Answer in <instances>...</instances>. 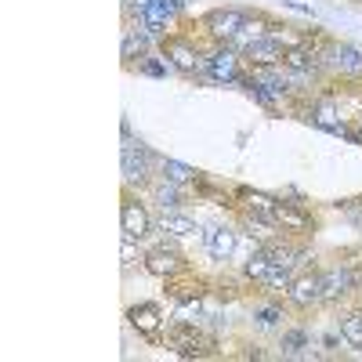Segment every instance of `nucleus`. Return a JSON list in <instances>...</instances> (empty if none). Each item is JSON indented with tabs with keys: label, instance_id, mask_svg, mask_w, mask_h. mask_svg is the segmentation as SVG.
Segmentation results:
<instances>
[{
	"label": "nucleus",
	"instance_id": "1",
	"mask_svg": "<svg viewBox=\"0 0 362 362\" xmlns=\"http://www.w3.org/2000/svg\"><path fill=\"white\" fill-rule=\"evenodd\" d=\"M243 54L232 44H214L206 51V83H243Z\"/></svg>",
	"mask_w": 362,
	"mask_h": 362
},
{
	"label": "nucleus",
	"instance_id": "2",
	"mask_svg": "<svg viewBox=\"0 0 362 362\" xmlns=\"http://www.w3.org/2000/svg\"><path fill=\"white\" fill-rule=\"evenodd\" d=\"M163 54H167V62L174 66V73L206 83V54L203 51H196L185 40H163Z\"/></svg>",
	"mask_w": 362,
	"mask_h": 362
},
{
	"label": "nucleus",
	"instance_id": "3",
	"mask_svg": "<svg viewBox=\"0 0 362 362\" xmlns=\"http://www.w3.org/2000/svg\"><path fill=\"white\" fill-rule=\"evenodd\" d=\"M167 348H170L177 358H203V355H210L214 341H210L199 326H177V322H174Z\"/></svg>",
	"mask_w": 362,
	"mask_h": 362
},
{
	"label": "nucleus",
	"instance_id": "4",
	"mask_svg": "<svg viewBox=\"0 0 362 362\" xmlns=\"http://www.w3.org/2000/svg\"><path fill=\"white\" fill-rule=\"evenodd\" d=\"M247 22H250L247 11H239V8H218V11H210V15L203 18V29H206V33L214 37L218 44H228Z\"/></svg>",
	"mask_w": 362,
	"mask_h": 362
},
{
	"label": "nucleus",
	"instance_id": "5",
	"mask_svg": "<svg viewBox=\"0 0 362 362\" xmlns=\"http://www.w3.org/2000/svg\"><path fill=\"white\" fill-rule=\"evenodd\" d=\"M286 300L293 308H300V312H308L312 305H322V276H319V272H305V276H297L286 286Z\"/></svg>",
	"mask_w": 362,
	"mask_h": 362
},
{
	"label": "nucleus",
	"instance_id": "6",
	"mask_svg": "<svg viewBox=\"0 0 362 362\" xmlns=\"http://www.w3.org/2000/svg\"><path fill=\"white\" fill-rule=\"evenodd\" d=\"M153 153H148L145 145H138V141H124V181L134 189V185H145L148 181V167H153Z\"/></svg>",
	"mask_w": 362,
	"mask_h": 362
},
{
	"label": "nucleus",
	"instance_id": "7",
	"mask_svg": "<svg viewBox=\"0 0 362 362\" xmlns=\"http://www.w3.org/2000/svg\"><path fill=\"white\" fill-rule=\"evenodd\" d=\"M286 47H293V44H286L279 33H272V29H268V37H261L257 44H250V47L243 51V58H247L250 66H279L283 54H286Z\"/></svg>",
	"mask_w": 362,
	"mask_h": 362
},
{
	"label": "nucleus",
	"instance_id": "8",
	"mask_svg": "<svg viewBox=\"0 0 362 362\" xmlns=\"http://www.w3.org/2000/svg\"><path fill=\"white\" fill-rule=\"evenodd\" d=\"M355 286H358V276H355L351 264H337V268L322 272V300H326V305H334V300L348 297Z\"/></svg>",
	"mask_w": 362,
	"mask_h": 362
},
{
	"label": "nucleus",
	"instance_id": "9",
	"mask_svg": "<svg viewBox=\"0 0 362 362\" xmlns=\"http://www.w3.org/2000/svg\"><path fill=\"white\" fill-rule=\"evenodd\" d=\"M119 221H124V235L127 239H138V243H141L148 232H153V218H148V210L134 196H127L124 206H119Z\"/></svg>",
	"mask_w": 362,
	"mask_h": 362
},
{
	"label": "nucleus",
	"instance_id": "10",
	"mask_svg": "<svg viewBox=\"0 0 362 362\" xmlns=\"http://www.w3.org/2000/svg\"><path fill=\"white\" fill-rule=\"evenodd\" d=\"M322 58H326V66L337 69L341 76H362V51L351 47V44H329L322 51Z\"/></svg>",
	"mask_w": 362,
	"mask_h": 362
},
{
	"label": "nucleus",
	"instance_id": "11",
	"mask_svg": "<svg viewBox=\"0 0 362 362\" xmlns=\"http://www.w3.org/2000/svg\"><path fill=\"white\" fill-rule=\"evenodd\" d=\"M305 119H308V124H315V127H322V131H329V134H344V127H348L344 119H341V105L334 98L312 102L308 112H305Z\"/></svg>",
	"mask_w": 362,
	"mask_h": 362
},
{
	"label": "nucleus",
	"instance_id": "12",
	"mask_svg": "<svg viewBox=\"0 0 362 362\" xmlns=\"http://www.w3.org/2000/svg\"><path fill=\"white\" fill-rule=\"evenodd\" d=\"M283 66L286 69H293V73H300V76H315L322 66H326V58H319L312 47H305V44H293V47H286V54H283Z\"/></svg>",
	"mask_w": 362,
	"mask_h": 362
},
{
	"label": "nucleus",
	"instance_id": "13",
	"mask_svg": "<svg viewBox=\"0 0 362 362\" xmlns=\"http://www.w3.org/2000/svg\"><path fill=\"white\" fill-rule=\"evenodd\" d=\"M203 243H206V254L214 257V261H228L232 250H235V228L228 225H210L203 232Z\"/></svg>",
	"mask_w": 362,
	"mask_h": 362
},
{
	"label": "nucleus",
	"instance_id": "14",
	"mask_svg": "<svg viewBox=\"0 0 362 362\" xmlns=\"http://www.w3.org/2000/svg\"><path fill=\"white\" fill-rule=\"evenodd\" d=\"M145 268L153 272V276H174V272H181V254L174 247L160 243L145 254Z\"/></svg>",
	"mask_w": 362,
	"mask_h": 362
},
{
	"label": "nucleus",
	"instance_id": "15",
	"mask_svg": "<svg viewBox=\"0 0 362 362\" xmlns=\"http://www.w3.org/2000/svg\"><path fill=\"white\" fill-rule=\"evenodd\" d=\"M127 319H131V326L138 329V334H145V337H156L160 326H163L160 305H134V308L127 312Z\"/></svg>",
	"mask_w": 362,
	"mask_h": 362
},
{
	"label": "nucleus",
	"instance_id": "16",
	"mask_svg": "<svg viewBox=\"0 0 362 362\" xmlns=\"http://www.w3.org/2000/svg\"><path fill=\"white\" fill-rule=\"evenodd\" d=\"M174 15H181V0H138V18L167 25Z\"/></svg>",
	"mask_w": 362,
	"mask_h": 362
},
{
	"label": "nucleus",
	"instance_id": "17",
	"mask_svg": "<svg viewBox=\"0 0 362 362\" xmlns=\"http://www.w3.org/2000/svg\"><path fill=\"white\" fill-rule=\"evenodd\" d=\"M160 228L174 239H185V235H196L199 225L189 218V214H181V210H163V218H160Z\"/></svg>",
	"mask_w": 362,
	"mask_h": 362
},
{
	"label": "nucleus",
	"instance_id": "18",
	"mask_svg": "<svg viewBox=\"0 0 362 362\" xmlns=\"http://www.w3.org/2000/svg\"><path fill=\"white\" fill-rule=\"evenodd\" d=\"M279 348H283V355H286V358H305V355H312V351H308V348H312V334H308L305 326L286 329Z\"/></svg>",
	"mask_w": 362,
	"mask_h": 362
},
{
	"label": "nucleus",
	"instance_id": "19",
	"mask_svg": "<svg viewBox=\"0 0 362 362\" xmlns=\"http://www.w3.org/2000/svg\"><path fill=\"white\" fill-rule=\"evenodd\" d=\"M261 37H268V22H261V18H250V22H247L243 29H239V33H235L228 44H232L239 54H243V51H247L250 44H257Z\"/></svg>",
	"mask_w": 362,
	"mask_h": 362
},
{
	"label": "nucleus",
	"instance_id": "20",
	"mask_svg": "<svg viewBox=\"0 0 362 362\" xmlns=\"http://www.w3.org/2000/svg\"><path fill=\"white\" fill-rule=\"evenodd\" d=\"M276 225H279V228H297V232H300V228H308L312 221H308V214H305V210H297L293 203H283V199H279V210H276Z\"/></svg>",
	"mask_w": 362,
	"mask_h": 362
},
{
	"label": "nucleus",
	"instance_id": "21",
	"mask_svg": "<svg viewBox=\"0 0 362 362\" xmlns=\"http://www.w3.org/2000/svg\"><path fill=\"white\" fill-rule=\"evenodd\" d=\"M181 189H185V185H174V181L160 177V181H156V189H153L160 210H177V206H181Z\"/></svg>",
	"mask_w": 362,
	"mask_h": 362
},
{
	"label": "nucleus",
	"instance_id": "22",
	"mask_svg": "<svg viewBox=\"0 0 362 362\" xmlns=\"http://www.w3.org/2000/svg\"><path fill=\"white\" fill-rule=\"evenodd\" d=\"M247 276H250L254 283L268 286V276H272V257H268V250H264V247L250 254V261H247Z\"/></svg>",
	"mask_w": 362,
	"mask_h": 362
},
{
	"label": "nucleus",
	"instance_id": "23",
	"mask_svg": "<svg viewBox=\"0 0 362 362\" xmlns=\"http://www.w3.org/2000/svg\"><path fill=\"white\" fill-rule=\"evenodd\" d=\"M160 177H167V181H174V185H192L196 181V170L189 167V163H177V160H160Z\"/></svg>",
	"mask_w": 362,
	"mask_h": 362
},
{
	"label": "nucleus",
	"instance_id": "24",
	"mask_svg": "<svg viewBox=\"0 0 362 362\" xmlns=\"http://www.w3.org/2000/svg\"><path fill=\"white\" fill-rule=\"evenodd\" d=\"M341 341L355 351H362V312H351L341 319Z\"/></svg>",
	"mask_w": 362,
	"mask_h": 362
},
{
	"label": "nucleus",
	"instance_id": "25",
	"mask_svg": "<svg viewBox=\"0 0 362 362\" xmlns=\"http://www.w3.org/2000/svg\"><path fill=\"white\" fill-rule=\"evenodd\" d=\"M138 73H145V76H167V73H174V66L167 62V54H163V58L141 54V58H138Z\"/></svg>",
	"mask_w": 362,
	"mask_h": 362
},
{
	"label": "nucleus",
	"instance_id": "26",
	"mask_svg": "<svg viewBox=\"0 0 362 362\" xmlns=\"http://www.w3.org/2000/svg\"><path fill=\"white\" fill-rule=\"evenodd\" d=\"M254 322L261 329H276L283 322V308L279 305H261V308H254Z\"/></svg>",
	"mask_w": 362,
	"mask_h": 362
},
{
	"label": "nucleus",
	"instance_id": "27",
	"mask_svg": "<svg viewBox=\"0 0 362 362\" xmlns=\"http://www.w3.org/2000/svg\"><path fill=\"white\" fill-rule=\"evenodd\" d=\"M134 54H148V40L141 33H134V29H127V33H124V58L131 62Z\"/></svg>",
	"mask_w": 362,
	"mask_h": 362
},
{
	"label": "nucleus",
	"instance_id": "28",
	"mask_svg": "<svg viewBox=\"0 0 362 362\" xmlns=\"http://www.w3.org/2000/svg\"><path fill=\"white\" fill-rule=\"evenodd\" d=\"M134 243H138V239H127V235H124V264H134V261H145V254H141V250H138Z\"/></svg>",
	"mask_w": 362,
	"mask_h": 362
},
{
	"label": "nucleus",
	"instance_id": "29",
	"mask_svg": "<svg viewBox=\"0 0 362 362\" xmlns=\"http://www.w3.org/2000/svg\"><path fill=\"white\" fill-rule=\"evenodd\" d=\"M358 131H362V112H358Z\"/></svg>",
	"mask_w": 362,
	"mask_h": 362
}]
</instances>
